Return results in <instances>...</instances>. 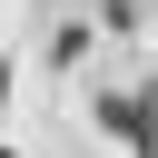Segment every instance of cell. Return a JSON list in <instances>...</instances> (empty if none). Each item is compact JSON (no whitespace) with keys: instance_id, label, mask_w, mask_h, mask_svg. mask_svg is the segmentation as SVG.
Masks as SVG:
<instances>
[{"instance_id":"obj_1","label":"cell","mask_w":158,"mask_h":158,"mask_svg":"<svg viewBox=\"0 0 158 158\" xmlns=\"http://www.w3.org/2000/svg\"><path fill=\"white\" fill-rule=\"evenodd\" d=\"M99 128H118L138 158H158V109L148 99H99Z\"/></svg>"},{"instance_id":"obj_2","label":"cell","mask_w":158,"mask_h":158,"mask_svg":"<svg viewBox=\"0 0 158 158\" xmlns=\"http://www.w3.org/2000/svg\"><path fill=\"white\" fill-rule=\"evenodd\" d=\"M109 20H118V30H128V20H138V0H109Z\"/></svg>"},{"instance_id":"obj_3","label":"cell","mask_w":158,"mask_h":158,"mask_svg":"<svg viewBox=\"0 0 158 158\" xmlns=\"http://www.w3.org/2000/svg\"><path fill=\"white\" fill-rule=\"evenodd\" d=\"M0 158H20V148H0Z\"/></svg>"},{"instance_id":"obj_4","label":"cell","mask_w":158,"mask_h":158,"mask_svg":"<svg viewBox=\"0 0 158 158\" xmlns=\"http://www.w3.org/2000/svg\"><path fill=\"white\" fill-rule=\"evenodd\" d=\"M0 79H10V69H0Z\"/></svg>"}]
</instances>
